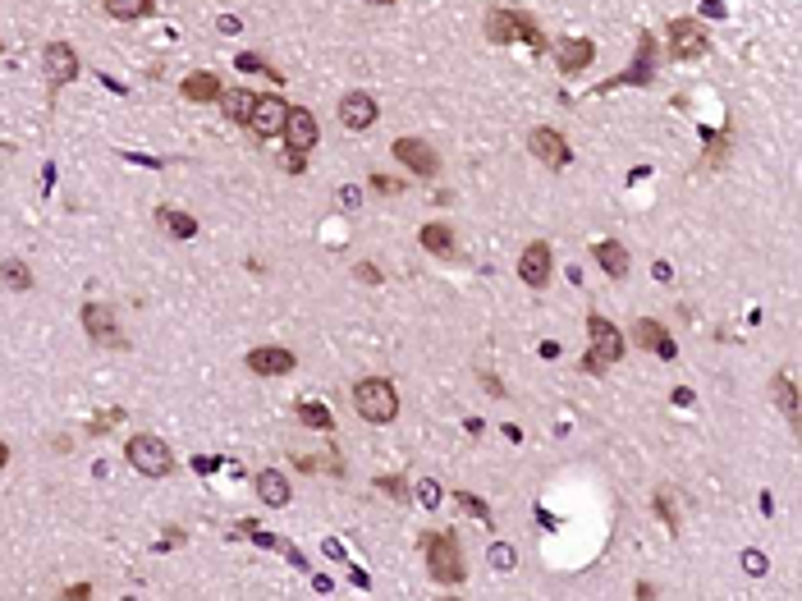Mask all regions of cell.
<instances>
[{
    "mask_svg": "<svg viewBox=\"0 0 802 601\" xmlns=\"http://www.w3.org/2000/svg\"><path fill=\"white\" fill-rule=\"evenodd\" d=\"M587 331H592V349H587L583 368H587V372H605V368H615V363L624 359V336H619V327L605 322L601 313H592V317H587Z\"/></svg>",
    "mask_w": 802,
    "mask_h": 601,
    "instance_id": "1",
    "label": "cell"
},
{
    "mask_svg": "<svg viewBox=\"0 0 802 601\" xmlns=\"http://www.w3.org/2000/svg\"><path fill=\"white\" fill-rule=\"evenodd\" d=\"M353 404H358V413H362L367 423H394V413H399V395H394V386L380 381V377H362V381L353 386Z\"/></svg>",
    "mask_w": 802,
    "mask_h": 601,
    "instance_id": "2",
    "label": "cell"
},
{
    "mask_svg": "<svg viewBox=\"0 0 802 601\" xmlns=\"http://www.w3.org/2000/svg\"><path fill=\"white\" fill-rule=\"evenodd\" d=\"M427 569L436 583H464V555H459V542L450 532L427 537Z\"/></svg>",
    "mask_w": 802,
    "mask_h": 601,
    "instance_id": "3",
    "label": "cell"
},
{
    "mask_svg": "<svg viewBox=\"0 0 802 601\" xmlns=\"http://www.w3.org/2000/svg\"><path fill=\"white\" fill-rule=\"evenodd\" d=\"M129 464H134L138 473H147V478H166V473L175 468V455H170V445L156 441V436H134V441H129Z\"/></svg>",
    "mask_w": 802,
    "mask_h": 601,
    "instance_id": "4",
    "label": "cell"
},
{
    "mask_svg": "<svg viewBox=\"0 0 802 601\" xmlns=\"http://www.w3.org/2000/svg\"><path fill=\"white\" fill-rule=\"evenodd\" d=\"M487 33H491V42H514V38H528L532 47H546L541 42V33L523 19V15H505V10H496L491 19H487Z\"/></svg>",
    "mask_w": 802,
    "mask_h": 601,
    "instance_id": "5",
    "label": "cell"
},
{
    "mask_svg": "<svg viewBox=\"0 0 802 601\" xmlns=\"http://www.w3.org/2000/svg\"><path fill=\"white\" fill-rule=\"evenodd\" d=\"M284 115H289V106H284L280 97H257V106H252V115H248V129H252L257 138H275V134L284 129Z\"/></svg>",
    "mask_w": 802,
    "mask_h": 601,
    "instance_id": "6",
    "label": "cell"
},
{
    "mask_svg": "<svg viewBox=\"0 0 802 601\" xmlns=\"http://www.w3.org/2000/svg\"><path fill=\"white\" fill-rule=\"evenodd\" d=\"M394 156L404 161V166H409L413 175H422V179H432V175L441 170L436 152H432V147H427L422 138H399V143H394Z\"/></svg>",
    "mask_w": 802,
    "mask_h": 601,
    "instance_id": "7",
    "label": "cell"
},
{
    "mask_svg": "<svg viewBox=\"0 0 802 601\" xmlns=\"http://www.w3.org/2000/svg\"><path fill=\"white\" fill-rule=\"evenodd\" d=\"M284 143L294 147V152H312L316 147V120H312V111H303V106H289V115H284Z\"/></svg>",
    "mask_w": 802,
    "mask_h": 601,
    "instance_id": "8",
    "label": "cell"
},
{
    "mask_svg": "<svg viewBox=\"0 0 802 601\" xmlns=\"http://www.w3.org/2000/svg\"><path fill=\"white\" fill-rule=\"evenodd\" d=\"M528 147H532V156L537 161H546V166H569V143H564V134H555V129H532L528 134Z\"/></svg>",
    "mask_w": 802,
    "mask_h": 601,
    "instance_id": "9",
    "label": "cell"
},
{
    "mask_svg": "<svg viewBox=\"0 0 802 601\" xmlns=\"http://www.w3.org/2000/svg\"><path fill=\"white\" fill-rule=\"evenodd\" d=\"M42 70H47V79L60 88V83H70L74 74H79V56H74V47H65V42H51L47 51H42Z\"/></svg>",
    "mask_w": 802,
    "mask_h": 601,
    "instance_id": "10",
    "label": "cell"
},
{
    "mask_svg": "<svg viewBox=\"0 0 802 601\" xmlns=\"http://www.w3.org/2000/svg\"><path fill=\"white\" fill-rule=\"evenodd\" d=\"M339 124L353 129V134L371 129V124H376V102H371L367 92H348V97L339 102Z\"/></svg>",
    "mask_w": 802,
    "mask_h": 601,
    "instance_id": "11",
    "label": "cell"
},
{
    "mask_svg": "<svg viewBox=\"0 0 802 601\" xmlns=\"http://www.w3.org/2000/svg\"><path fill=\"white\" fill-rule=\"evenodd\" d=\"M669 47H674V56L679 60H697V56H706V33L692 24V19H679V24H669Z\"/></svg>",
    "mask_w": 802,
    "mask_h": 601,
    "instance_id": "12",
    "label": "cell"
},
{
    "mask_svg": "<svg viewBox=\"0 0 802 601\" xmlns=\"http://www.w3.org/2000/svg\"><path fill=\"white\" fill-rule=\"evenodd\" d=\"M519 275H523L532 289L551 284V243H528V252L519 257Z\"/></svg>",
    "mask_w": 802,
    "mask_h": 601,
    "instance_id": "13",
    "label": "cell"
},
{
    "mask_svg": "<svg viewBox=\"0 0 802 601\" xmlns=\"http://www.w3.org/2000/svg\"><path fill=\"white\" fill-rule=\"evenodd\" d=\"M592 60H596V47H592L587 38H569V42H560V74H583Z\"/></svg>",
    "mask_w": 802,
    "mask_h": 601,
    "instance_id": "14",
    "label": "cell"
},
{
    "mask_svg": "<svg viewBox=\"0 0 802 601\" xmlns=\"http://www.w3.org/2000/svg\"><path fill=\"white\" fill-rule=\"evenodd\" d=\"M633 340H637L642 349L660 354V359H674V340H669V331H665L660 322H651V317H642V322L633 327Z\"/></svg>",
    "mask_w": 802,
    "mask_h": 601,
    "instance_id": "15",
    "label": "cell"
},
{
    "mask_svg": "<svg viewBox=\"0 0 802 601\" xmlns=\"http://www.w3.org/2000/svg\"><path fill=\"white\" fill-rule=\"evenodd\" d=\"M248 368L262 372V377H280V372L294 368V354H289V349H252V354H248Z\"/></svg>",
    "mask_w": 802,
    "mask_h": 601,
    "instance_id": "16",
    "label": "cell"
},
{
    "mask_svg": "<svg viewBox=\"0 0 802 601\" xmlns=\"http://www.w3.org/2000/svg\"><path fill=\"white\" fill-rule=\"evenodd\" d=\"M257 496H262V500H266L271 510L289 505V478H284V473H275V468L257 473Z\"/></svg>",
    "mask_w": 802,
    "mask_h": 601,
    "instance_id": "17",
    "label": "cell"
},
{
    "mask_svg": "<svg viewBox=\"0 0 802 601\" xmlns=\"http://www.w3.org/2000/svg\"><path fill=\"white\" fill-rule=\"evenodd\" d=\"M596 262H601V271L605 275H628V252H624V243H615V239H605V243H596Z\"/></svg>",
    "mask_w": 802,
    "mask_h": 601,
    "instance_id": "18",
    "label": "cell"
},
{
    "mask_svg": "<svg viewBox=\"0 0 802 601\" xmlns=\"http://www.w3.org/2000/svg\"><path fill=\"white\" fill-rule=\"evenodd\" d=\"M220 106H225V115H230L234 124H248V115H252L257 97H252V92H243V88H230V92H220Z\"/></svg>",
    "mask_w": 802,
    "mask_h": 601,
    "instance_id": "19",
    "label": "cell"
},
{
    "mask_svg": "<svg viewBox=\"0 0 802 601\" xmlns=\"http://www.w3.org/2000/svg\"><path fill=\"white\" fill-rule=\"evenodd\" d=\"M184 97L188 102H220V79L216 74H193V79H184Z\"/></svg>",
    "mask_w": 802,
    "mask_h": 601,
    "instance_id": "20",
    "label": "cell"
},
{
    "mask_svg": "<svg viewBox=\"0 0 802 601\" xmlns=\"http://www.w3.org/2000/svg\"><path fill=\"white\" fill-rule=\"evenodd\" d=\"M422 248L436 252V257H454V234H450V225H427V230H422Z\"/></svg>",
    "mask_w": 802,
    "mask_h": 601,
    "instance_id": "21",
    "label": "cell"
},
{
    "mask_svg": "<svg viewBox=\"0 0 802 601\" xmlns=\"http://www.w3.org/2000/svg\"><path fill=\"white\" fill-rule=\"evenodd\" d=\"M83 327H88V331L102 340V336H111V331H115V313H111L106 304H88V308H83Z\"/></svg>",
    "mask_w": 802,
    "mask_h": 601,
    "instance_id": "22",
    "label": "cell"
},
{
    "mask_svg": "<svg viewBox=\"0 0 802 601\" xmlns=\"http://www.w3.org/2000/svg\"><path fill=\"white\" fill-rule=\"evenodd\" d=\"M0 280H5L10 289H19V294H28L33 289V271L19 262V257H10V262H0Z\"/></svg>",
    "mask_w": 802,
    "mask_h": 601,
    "instance_id": "23",
    "label": "cell"
},
{
    "mask_svg": "<svg viewBox=\"0 0 802 601\" xmlns=\"http://www.w3.org/2000/svg\"><path fill=\"white\" fill-rule=\"evenodd\" d=\"M106 15L111 19H143V15H152V0H106Z\"/></svg>",
    "mask_w": 802,
    "mask_h": 601,
    "instance_id": "24",
    "label": "cell"
},
{
    "mask_svg": "<svg viewBox=\"0 0 802 601\" xmlns=\"http://www.w3.org/2000/svg\"><path fill=\"white\" fill-rule=\"evenodd\" d=\"M161 220H166V230H170L175 239H193V234H198V220H193L188 211H161Z\"/></svg>",
    "mask_w": 802,
    "mask_h": 601,
    "instance_id": "25",
    "label": "cell"
},
{
    "mask_svg": "<svg viewBox=\"0 0 802 601\" xmlns=\"http://www.w3.org/2000/svg\"><path fill=\"white\" fill-rule=\"evenodd\" d=\"M298 418H303L307 427H316V432H330V409L316 404V400H303V404H298Z\"/></svg>",
    "mask_w": 802,
    "mask_h": 601,
    "instance_id": "26",
    "label": "cell"
},
{
    "mask_svg": "<svg viewBox=\"0 0 802 601\" xmlns=\"http://www.w3.org/2000/svg\"><path fill=\"white\" fill-rule=\"evenodd\" d=\"M775 400H779V409H784L788 418H797V395H793V381H788V377H775Z\"/></svg>",
    "mask_w": 802,
    "mask_h": 601,
    "instance_id": "27",
    "label": "cell"
},
{
    "mask_svg": "<svg viewBox=\"0 0 802 601\" xmlns=\"http://www.w3.org/2000/svg\"><path fill=\"white\" fill-rule=\"evenodd\" d=\"M454 505H459L464 514H473V519H487V505H482L477 496H468V491H459V496H454Z\"/></svg>",
    "mask_w": 802,
    "mask_h": 601,
    "instance_id": "28",
    "label": "cell"
},
{
    "mask_svg": "<svg viewBox=\"0 0 802 601\" xmlns=\"http://www.w3.org/2000/svg\"><path fill=\"white\" fill-rule=\"evenodd\" d=\"M491 564H496V569H509V564H514V551H509L505 542H496V546H491Z\"/></svg>",
    "mask_w": 802,
    "mask_h": 601,
    "instance_id": "29",
    "label": "cell"
},
{
    "mask_svg": "<svg viewBox=\"0 0 802 601\" xmlns=\"http://www.w3.org/2000/svg\"><path fill=\"white\" fill-rule=\"evenodd\" d=\"M418 500H422L427 510H436V505H441V491H436L432 482H422V487H418Z\"/></svg>",
    "mask_w": 802,
    "mask_h": 601,
    "instance_id": "30",
    "label": "cell"
},
{
    "mask_svg": "<svg viewBox=\"0 0 802 601\" xmlns=\"http://www.w3.org/2000/svg\"><path fill=\"white\" fill-rule=\"evenodd\" d=\"M743 569H747V574H765V555H761V551H747V555H743Z\"/></svg>",
    "mask_w": 802,
    "mask_h": 601,
    "instance_id": "31",
    "label": "cell"
},
{
    "mask_svg": "<svg viewBox=\"0 0 802 601\" xmlns=\"http://www.w3.org/2000/svg\"><path fill=\"white\" fill-rule=\"evenodd\" d=\"M371 184H376V193H399V179H390V175H376Z\"/></svg>",
    "mask_w": 802,
    "mask_h": 601,
    "instance_id": "32",
    "label": "cell"
},
{
    "mask_svg": "<svg viewBox=\"0 0 802 601\" xmlns=\"http://www.w3.org/2000/svg\"><path fill=\"white\" fill-rule=\"evenodd\" d=\"M5 464H10V450H5V441H0V468H5Z\"/></svg>",
    "mask_w": 802,
    "mask_h": 601,
    "instance_id": "33",
    "label": "cell"
},
{
    "mask_svg": "<svg viewBox=\"0 0 802 601\" xmlns=\"http://www.w3.org/2000/svg\"><path fill=\"white\" fill-rule=\"evenodd\" d=\"M371 5H394V0H371Z\"/></svg>",
    "mask_w": 802,
    "mask_h": 601,
    "instance_id": "34",
    "label": "cell"
}]
</instances>
